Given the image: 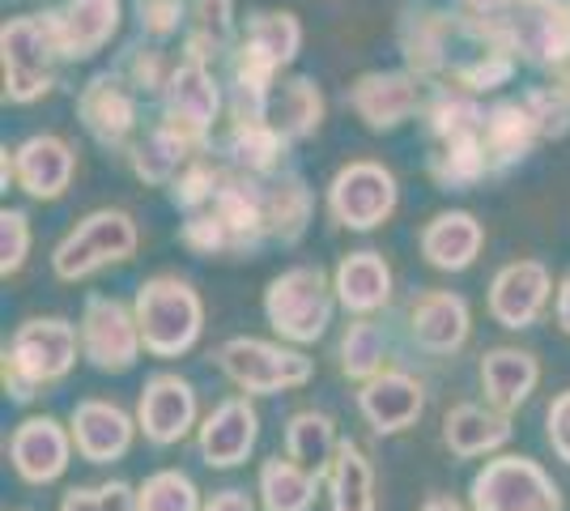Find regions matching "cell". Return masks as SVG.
<instances>
[{
    "mask_svg": "<svg viewBox=\"0 0 570 511\" xmlns=\"http://www.w3.org/2000/svg\"><path fill=\"white\" fill-rule=\"evenodd\" d=\"M81 358V333L65 316H26L0 345V389L13 405H35L65 384Z\"/></svg>",
    "mask_w": 570,
    "mask_h": 511,
    "instance_id": "1",
    "label": "cell"
},
{
    "mask_svg": "<svg viewBox=\"0 0 570 511\" xmlns=\"http://www.w3.org/2000/svg\"><path fill=\"white\" fill-rule=\"evenodd\" d=\"M69 65L56 13H18L4 18L0 26V81H4V102L9 107H35L39 98H48L60 81V69Z\"/></svg>",
    "mask_w": 570,
    "mask_h": 511,
    "instance_id": "2",
    "label": "cell"
},
{
    "mask_svg": "<svg viewBox=\"0 0 570 511\" xmlns=\"http://www.w3.org/2000/svg\"><path fill=\"white\" fill-rule=\"evenodd\" d=\"M132 312L141 324L149 358H184L205 337V298L179 273H154L132 294Z\"/></svg>",
    "mask_w": 570,
    "mask_h": 511,
    "instance_id": "3",
    "label": "cell"
},
{
    "mask_svg": "<svg viewBox=\"0 0 570 511\" xmlns=\"http://www.w3.org/2000/svg\"><path fill=\"white\" fill-rule=\"evenodd\" d=\"M336 286L333 273L320 265H289L277 277H268L261 294L264 324L273 328V337L289 341V345H320L328 337L336 320Z\"/></svg>",
    "mask_w": 570,
    "mask_h": 511,
    "instance_id": "4",
    "label": "cell"
},
{
    "mask_svg": "<svg viewBox=\"0 0 570 511\" xmlns=\"http://www.w3.org/2000/svg\"><path fill=\"white\" fill-rule=\"evenodd\" d=\"M141 247V226L128 209L119 205H102L90 209L86 218H77L65 230V239L51 247V277L77 286V282H90L107 268L128 265Z\"/></svg>",
    "mask_w": 570,
    "mask_h": 511,
    "instance_id": "5",
    "label": "cell"
},
{
    "mask_svg": "<svg viewBox=\"0 0 570 511\" xmlns=\"http://www.w3.org/2000/svg\"><path fill=\"white\" fill-rule=\"evenodd\" d=\"M214 366L243 396H282L315 380V358L282 337H226L214 350Z\"/></svg>",
    "mask_w": 570,
    "mask_h": 511,
    "instance_id": "6",
    "label": "cell"
},
{
    "mask_svg": "<svg viewBox=\"0 0 570 511\" xmlns=\"http://www.w3.org/2000/svg\"><path fill=\"white\" fill-rule=\"evenodd\" d=\"M401 209V179L396 170L375 163V158H354L345 167L333 170L328 188H324V214L341 230L371 235L392 222Z\"/></svg>",
    "mask_w": 570,
    "mask_h": 511,
    "instance_id": "7",
    "label": "cell"
},
{
    "mask_svg": "<svg viewBox=\"0 0 570 511\" xmlns=\"http://www.w3.org/2000/svg\"><path fill=\"white\" fill-rule=\"evenodd\" d=\"M473 511H567V494L541 461L520 452H499L481 461L469 478Z\"/></svg>",
    "mask_w": 570,
    "mask_h": 511,
    "instance_id": "8",
    "label": "cell"
},
{
    "mask_svg": "<svg viewBox=\"0 0 570 511\" xmlns=\"http://www.w3.org/2000/svg\"><path fill=\"white\" fill-rule=\"evenodd\" d=\"M222 116H226V81L217 77L214 65L175 56V69L158 95V120L179 128L200 149H214L217 132L226 124Z\"/></svg>",
    "mask_w": 570,
    "mask_h": 511,
    "instance_id": "9",
    "label": "cell"
},
{
    "mask_svg": "<svg viewBox=\"0 0 570 511\" xmlns=\"http://www.w3.org/2000/svg\"><path fill=\"white\" fill-rule=\"evenodd\" d=\"M77 333H81V358L98 375H128L141 363L145 337L132 298H116V294H86L81 316H77Z\"/></svg>",
    "mask_w": 570,
    "mask_h": 511,
    "instance_id": "10",
    "label": "cell"
},
{
    "mask_svg": "<svg viewBox=\"0 0 570 511\" xmlns=\"http://www.w3.org/2000/svg\"><path fill=\"white\" fill-rule=\"evenodd\" d=\"M494 22L528 69L562 73L570 65V0H515Z\"/></svg>",
    "mask_w": 570,
    "mask_h": 511,
    "instance_id": "11",
    "label": "cell"
},
{
    "mask_svg": "<svg viewBox=\"0 0 570 511\" xmlns=\"http://www.w3.org/2000/svg\"><path fill=\"white\" fill-rule=\"evenodd\" d=\"M77 120L86 137L107 154H128V146L141 137V95L116 65L95 73L77 90Z\"/></svg>",
    "mask_w": 570,
    "mask_h": 511,
    "instance_id": "12",
    "label": "cell"
},
{
    "mask_svg": "<svg viewBox=\"0 0 570 511\" xmlns=\"http://www.w3.org/2000/svg\"><path fill=\"white\" fill-rule=\"evenodd\" d=\"M430 86L409 69H366L350 81L345 90V107L357 116V124L375 137H387L404 128L409 120H422Z\"/></svg>",
    "mask_w": 570,
    "mask_h": 511,
    "instance_id": "13",
    "label": "cell"
},
{
    "mask_svg": "<svg viewBox=\"0 0 570 511\" xmlns=\"http://www.w3.org/2000/svg\"><path fill=\"white\" fill-rule=\"evenodd\" d=\"M404 341L422 358H455L473 341V307L455 291H417L401 312Z\"/></svg>",
    "mask_w": 570,
    "mask_h": 511,
    "instance_id": "14",
    "label": "cell"
},
{
    "mask_svg": "<svg viewBox=\"0 0 570 511\" xmlns=\"http://www.w3.org/2000/svg\"><path fill=\"white\" fill-rule=\"evenodd\" d=\"M137 426L149 448H175L200 426V392L179 371H154L137 392Z\"/></svg>",
    "mask_w": 570,
    "mask_h": 511,
    "instance_id": "15",
    "label": "cell"
},
{
    "mask_svg": "<svg viewBox=\"0 0 570 511\" xmlns=\"http://www.w3.org/2000/svg\"><path fill=\"white\" fill-rule=\"evenodd\" d=\"M4 456H9V469L18 473L22 487L39 490L56 487L69 473L77 443H72L69 422H60L51 414H26L4 439Z\"/></svg>",
    "mask_w": 570,
    "mask_h": 511,
    "instance_id": "16",
    "label": "cell"
},
{
    "mask_svg": "<svg viewBox=\"0 0 570 511\" xmlns=\"http://www.w3.org/2000/svg\"><path fill=\"white\" fill-rule=\"evenodd\" d=\"M553 273L546 261L537 256H523V261H507V265L490 277V291H485V312L490 320L507 328V333H528L537 328L546 312L553 307Z\"/></svg>",
    "mask_w": 570,
    "mask_h": 511,
    "instance_id": "17",
    "label": "cell"
},
{
    "mask_svg": "<svg viewBox=\"0 0 570 511\" xmlns=\"http://www.w3.org/2000/svg\"><path fill=\"white\" fill-rule=\"evenodd\" d=\"M426 401H430L426 380L401 363L380 371L366 384H357L354 392L357 414H362V422L371 426L375 439H396L404 431H413L422 422V414H426Z\"/></svg>",
    "mask_w": 570,
    "mask_h": 511,
    "instance_id": "18",
    "label": "cell"
},
{
    "mask_svg": "<svg viewBox=\"0 0 570 511\" xmlns=\"http://www.w3.org/2000/svg\"><path fill=\"white\" fill-rule=\"evenodd\" d=\"M455 35V4H430V0H409L396 18V48L409 73H417L426 86H439L448 77V56H452Z\"/></svg>",
    "mask_w": 570,
    "mask_h": 511,
    "instance_id": "19",
    "label": "cell"
},
{
    "mask_svg": "<svg viewBox=\"0 0 570 511\" xmlns=\"http://www.w3.org/2000/svg\"><path fill=\"white\" fill-rule=\"evenodd\" d=\"M196 456L205 469H238V464L252 461L256 443H261V410H256V396H222L209 414L200 417L196 426Z\"/></svg>",
    "mask_w": 570,
    "mask_h": 511,
    "instance_id": "20",
    "label": "cell"
},
{
    "mask_svg": "<svg viewBox=\"0 0 570 511\" xmlns=\"http://www.w3.org/2000/svg\"><path fill=\"white\" fill-rule=\"evenodd\" d=\"M69 431L77 443V461L86 464L124 461L141 435L137 414H128L119 401H107V396H81L69 410Z\"/></svg>",
    "mask_w": 570,
    "mask_h": 511,
    "instance_id": "21",
    "label": "cell"
},
{
    "mask_svg": "<svg viewBox=\"0 0 570 511\" xmlns=\"http://www.w3.org/2000/svg\"><path fill=\"white\" fill-rule=\"evenodd\" d=\"M13 175H18V193L51 205L77 179V149L60 132H30L13 146Z\"/></svg>",
    "mask_w": 570,
    "mask_h": 511,
    "instance_id": "22",
    "label": "cell"
},
{
    "mask_svg": "<svg viewBox=\"0 0 570 511\" xmlns=\"http://www.w3.org/2000/svg\"><path fill=\"white\" fill-rule=\"evenodd\" d=\"M396 354H401V337H396V324L387 320V312H380V316H350V324L341 328V337L333 345L336 375L350 380L354 389L375 380L387 366H396Z\"/></svg>",
    "mask_w": 570,
    "mask_h": 511,
    "instance_id": "23",
    "label": "cell"
},
{
    "mask_svg": "<svg viewBox=\"0 0 570 511\" xmlns=\"http://www.w3.org/2000/svg\"><path fill=\"white\" fill-rule=\"evenodd\" d=\"M209 205H214V214L226 222V230H230L235 261L238 256H256L264 244H273V235H268V200H264L261 175H247V170L230 167Z\"/></svg>",
    "mask_w": 570,
    "mask_h": 511,
    "instance_id": "24",
    "label": "cell"
},
{
    "mask_svg": "<svg viewBox=\"0 0 570 511\" xmlns=\"http://www.w3.org/2000/svg\"><path fill=\"white\" fill-rule=\"evenodd\" d=\"M439 435L455 461H490L507 452V443L515 439V414H502L485 401H455L443 414Z\"/></svg>",
    "mask_w": 570,
    "mask_h": 511,
    "instance_id": "25",
    "label": "cell"
},
{
    "mask_svg": "<svg viewBox=\"0 0 570 511\" xmlns=\"http://www.w3.org/2000/svg\"><path fill=\"white\" fill-rule=\"evenodd\" d=\"M476 384L485 405L502 414H520L532 392L541 389V358L523 345H490L476 363Z\"/></svg>",
    "mask_w": 570,
    "mask_h": 511,
    "instance_id": "26",
    "label": "cell"
},
{
    "mask_svg": "<svg viewBox=\"0 0 570 511\" xmlns=\"http://www.w3.org/2000/svg\"><path fill=\"white\" fill-rule=\"evenodd\" d=\"M333 286L345 316H380V312H392L396 303V273L375 247L341 256L333 268Z\"/></svg>",
    "mask_w": 570,
    "mask_h": 511,
    "instance_id": "27",
    "label": "cell"
},
{
    "mask_svg": "<svg viewBox=\"0 0 570 511\" xmlns=\"http://www.w3.org/2000/svg\"><path fill=\"white\" fill-rule=\"evenodd\" d=\"M417 252L439 273H469L485 252V226L469 209H439L422 222Z\"/></svg>",
    "mask_w": 570,
    "mask_h": 511,
    "instance_id": "28",
    "label": "cell"
},
{
    "mask_svg": "<svg viewBox=\"0 0 570 511\" xmlns=\"http://www.w3.org/2000/svg\"><path fill=\"white\" fill-rule=\"evenodd\" d=\"M481 146H485V158H490V175L502 179L515 167H523L532 158V149L546 146L541 132H537V120L528 111L523 98H494L485 107V124H481Z\"/></svg>",
    "mask_w": 570,
    "mask_h": 511,
    "instance_id": "29",
    "label": "cell"
},
{
    "mask_svg": "<svg viewBox=\"0 0 570 511\" xmlns=\"http://www.w3.org/2000/svg\"><path fill=\"white\" fill-rule=\"evenodd\" d=\"M51 13H56L65 56L69 65H77V60H95L98 51L116 43L124 26V0H60Z\"/></svg>",
    "mask_w": 570,
    "mask_h": 511,
    "instance_id": "30",
    "label": "cell"
},
{
    "mask_svg": "<svg viewBox=\"0 0 570 511\" xmlns=\"http://www.w3.org/2000/svg\"><path fill=\"white\" fill-rule=\"evenodd\" d=\"M214 149L235 170H247V175L268 179V175L285 170V158H289L294 141H289L273 120H226L222 132H217Z\"/></svg>",
    "mask_w": 570,
    "mask_h": 511,
    "instance_id": "31",
    "label": "cell"
},
{
    "mask_svg": "<svg viewBox=\"0 0 570 511\" xmlns=\"http://www.w3.org/2000/svg\"><path fill=\"white\" fill-rule=\"evenodd\" d=\"M196 154H205V149L196 146L191 137H184L179 128H170L167 120H154L141 137L128 146L124 158H128V170L141 179L145 188H163V193H167L170 179L188 167Z\"/></svg>",
    "mask_w": 570,
    "mask_h": 511,
    "instance_id": "32",
    "label": "cell"
},
{
    "mask_svg": "<svg viewBox=\"0 0 570 511\" xmlns=\"http://www.w3.org/2000/svg\"><path fill=\"white\" fill-rule=\"evenodd\" d=\"M238 35H243V22H238L235 0H191L188 26H184V39H179V56L217 69L238 48Z\"/></svg>",
    "mask_w": 570,
    "mask_h": 511,
    "instance_id": "33",
    "label": "cell"
},
{
    "mask_svg": "<svg viewBox=\"0 0 570 511\" xmlns=\"http://www.w3.org/2000/svg\"><path fill=\"white\" fill-rule=\"evenodd\" d=\"M264 200H268V235L273 244L298 247L307 239L311 218H315V193L294 167L277 170L264 179Z\"/></svg>",
    "mask_w": 570,
    "mask_h": 511,
    "instance_id": "34",
    "label": "cell"
},
{
    "mask_svg": "<svg viewBox=\"0 0 570 511\" xmlns=\"http://www.w3.org/2000/svg\"><path fill=\"white\" fill-rule=\"evenodd\" d=\"M324 494H328V511H380L375 461L357 439H341L324 478Z\"/></svg>",
    "mask_w": 570,
    "mask_h": 511,
    "instance_id": "35",
    "label": "cell"
},
{
    "mask_svg": "<svg viewBox=\"0 0 570 511\" xmlns=\"http://www.w3.org/2000/svg\"><path fill=\"white\" fill-rule=\"evenodd\" d=\"M426 175L439 193H469L476 184L494 179L490 175V158L481 146V132H464V137H448V141H430Z\"/></svg>",
    "mask_w": 570,
    "mask_h": 511,
    "instance_id": "36",
    "label": "cell"
},
{
    "mask_svg": "<svg viewBox=\"0 0 570 511\" xmlns=\"http://www.w3.org/2000/svg\"><path fill=\"white\" fill-rule=\"evenodd\" d=\"M324 116H328V98H324V86L307 73H289L277 81V95H273V111L268 120L282 128L294 146L311 141L320 128H324Z\"/></svg>",
    "mask_w": 570,
    "mask_h": 511,
    "instance_id": "37",
    "label": "cell"
},
{
    "mask_svg": "<svg viewBox=\"0 0 570 511\" xmlns=\"http://www.w3.org/2000/svg\"><path fill=\"white\" fill-rule=\"evenodd\" d=\"M324 490V478L307 464L289 461L285 452L261 461L256 469V499L261 511H311Z\"/></svg>",
    "mask_w": 570,
    "mask_h": 511,
    "instance_id": "38",
    "label": "cell"
},
{
    "mask_svg": "<svg viewBox=\"0 0 570 511\" xmlns=\"http://www.w3.org/2000/svg\"><path fill=\"white\" fill-rule=\"evenodd\" d=\"M341 426L328 410H294L285 417V435L282 448L289 461L307 464L320 478H328V464H333L336 448H341Z\"/></svg>",
    "mask_w": 570,
    "mask_h": 511,
    "instance_id": "39",
    "label": "cell"
},
{
    "mask_svg": "<svg viewBox=\"0 0 570 511\" xmlns=\"http://www.w3.org/2000/svg\"><path fill=\"white\" fill-rule=\"evenodd\" d=\"M485 107H490V102H481V98L469 95V90L439 81V86H430L426 107H422V132H426V141H448V137L481 132Z\"/></svg>",
    "mask_w": 570,
    "mask_h": 511,
    "instance_id": "40",
    "label": "cell"
},
{
    "mask_svg": "<svg viewBox=\"0 0 570 511\" xmlns=\"http://www.w3.org/2000/svg\"><path fill=\"white\" fill-rule=\"evenodd\" d=\"M238 43L256 48L264 60H273L285 73V69L298 60V51H303V22H298V13H289V9H256V13L243 18Z\"/></svg>",
    "mask_w": 570,
    "mask_h": 511,
    "instance_id": "41",
    "label": "cell"
},
{
    "mask_svg": "<svg viewBox=\"0 0 570 511\" xmlns=\"http://www.w3.org/2000/svg\"><path fill=\"white\" fill-rule=\"evenodd\" d=\"M226 170L230 163L217 154V149H205V154H196L188 167L179 170L175 179H170L167 188V200L179 209V214H196V209H205L209 200L217 196L222 188V179H226Z\"/></svg>",
    "mask_w": 570,
    "mask_h": 511,
    "instance_id": "42",
    "label": "cell"
},
{
    "mask_svg": "<svg viewBox=\"0 0 570 511\" xmlns=\"http://www.w3.org/2000/svg\"><path fill=\"white\" fill-rule=\"evenodd\" d=\"M116 69L132 81V90H137L141 98H158L163 95V86H167L170 69H175V56L167 51V43L137 39V43L124 48V56L116 60Z\"/></svg>",
    "mask_w": 570,
    "mask_h": 511,
    "instance_id": "43",
    "label": "cell"
},
{
    "mask_svg": "<svg viewBox=\"0 0 570 511\" xmlns=\"http://www.w3.org/2000/svg\"><path fill=\"white\" fill-rule=\"evenodd\" d=\"M205 494L184 469H158L137 487V511H200Z\"/></svg>",
    "mask_w": 570,
    "mask_h": 511,
    "instance_id": "44",
    "label": "cell"
},
{
    "mask_svg": "<svg viewBox=\"0 0 570 511\" xmlns=\"http://www.w3.org/2000/svg\"><path fill=\"white\" fill-rule=\"evenodd\" d=\"M179 244L188 247L191 256H200V261H235L230 230L214 214V205H205L196 214H184V222H179Z\"/></svg>",
    "mask_w": 570,
    "mask_h": 511,
    "instance_id": "45",
    "label": "cell"
},
{
    "mask_svg": "<svg viewBox=\"0 0 570 511\" xmlns=\"http://www.w3.org/2000/svg\"><path fill=\"white\" fill-rule=\"evenodd\" d=\"M520 98L528 102V111H532V120H537L541 141H567L570 137V95L558 86V81H549V86H528Z\"/></svg>",
    "mask_w": 570,
    "mask_h": 511,
    "instance_id": "46",
    "label": "cell"
},
{
    "mask_svg": "<svg viewBox=\"0 0 570 511\" xmlns=\"http://www.w3.org/2000/svg\"><path fill=\"white\" fill-rule=\"evenodd\" d=\"M56 511H137V487L107 478V482H86L60 494Z\"/></svg>",
    "mask_w": 570,
    "mask_h": 511,
    "instance_id": "47",
    "label": "cell"
},
{
    "mask_svg": "<svg viewBox=\"0 0 570 511\" xmlns=\"http://www.w3.org/2000/svg\"><path fill=\"white\" fill-rule=\"evenodd\" d=\"M30 247H35V226L30 214L18 205H4L0 209V277L13 282L30 261Z\"/></svg>",
    "mask_w": 570,
    "mask_h": 511,
    "instance_id": "48",
    "label": "cell"
},
{
    "mask_svg": "<svg viewBox=\"0 0 570 511\" xmlns=\"http://www.w3.org/2000/svg\"><path fill=\"white\" fill-rule=\"evenodd\" d=\"M188 4L191 0H132V18H137L141 39H154V43L184 39Z\"/></svg>",
    "mask_w": 570,
    "mask_h": 511,
    "instance_id": "49",
    "label": "cell"
},
{
    "mask_svg": "<svg viewBox=\"0 0 570 511\" xmlns=\"http://www.w3.org/2000/svg\"><path fill=\"white\" fill-rule=\"evenodd\" d=\"M546 443L549 452L570 469V389H562L546 410Z\"/></svg>",
    "mask_w": 570,
    "mask_h": 511,
    "instance_id": "50",
    "label": "cell"
},
{
    "mask_svg": "<svg viewBox=\"0 0 570 511\" xmlns=\"http://www.w3.org/2000/svg\"><path fill=\"white\" fill-rule=\"evenodd\" d=\"M200 511H261V499L247 494L243 487H226V490L205 494V508Z\"/></svg>",
    "mask_w": 570,
    "mask_h": 511,
    "instance_id": "51",
    "label": "cell"
},
{
    "mask_svg": "<svg viewBox=\"0 0 570 511\" xmlns=\"http://www.w3.org/2000/svg\"><path fill=\"white\" fill-rule=\"evenodd\" d=\"M553 324L570 337V273L558 282V291H553Z\"/></svg>",
    "mask_w": 570,
    "mask_h": 511,
    "instance_id": "52",
    "label": "cell"
},
{
    "mask_svg": "<svg viewBox=\"0 0 570 511\" xmlns=\"http://www.w3.org/2000/svg\"><path fill=\"white\" fill-rule=\"evenodd\" d=\"M455 4H464V9H473V13H481V18H502L515 0H455Z\"/></svg>",
    "mask_w": 570,
    "mask_h": 511,
    "instance_id": "53",
    "label": "cell"
},
{
    "mask_svg": "<svg viewBox=\"0 0 570 511\" xmlns=\"http://www.w3.org/2000/svg\"><path fill=\"white\" fill-rule=\"evenodd\" d=\"M417 511H473V508H469V503H460V499H452V494H430Z\"/></svg>",
    "mask_w": 570,
    "mask_h": 511,
    "instance_id": "54",
    "label": "cell"
},
{
    "mask_svg": "<svg viewBox=\"0 0 570 511\" xmlns=\"http://www.w3.org/2000/svg\"><path fill=\"white\" fill-rule=\"evenodd\" d=\"M0 188L9 193V188H18V175H13V149L4 146L0 149Z\"/></svg>",
    "mask_w": 570,
    "mask_h": 511,
    "instance_id": "55",
    "label": "cell"
},
{
    "mask_svg": "<svg viewBox=\"0 0 570 511\" xmlns=\"http://www.w3.org/2000/svg\"><path fill=\"white\" fill-rule=\"evenodd\" d=\"M553 81H558V86H562V90H567V95H570V65H567V69H562V73H553Z\"/></svg>",
    "mask_w": 570,
    "mask_h": 511,
    "instance_id": "56",
    "label": "cell"
},
{
    "mask_svg": "<svg viewBox=\"0 0 570 511\" xmlns=\"http://www.w3.org/2000/svg\"><path fill=\"white\" fill-rule=\"evenodd\" d=\"M4 511H30V508H4Z\"/></svg>",
    "mask_w": 570,
    "mask_h": 511,
    "instance_id": "57",
    "label": "cell"
}]
</instances>
